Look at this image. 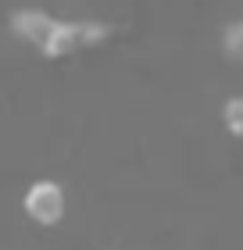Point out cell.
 Returning <instances> with one entry per match:
<instances>
[{
	"label": "cell",
	"mask_w": 243,
	"mask_h": 250,
	"mask_svg": "<svg viewBox=\"0 0 243 250\" xmlns=\"http://www.w3.org/2000/svg\"><path fill=\"white\" fill-rule=\"evenodd\" d=\"M222 50H225V58L233 64H243V18H236V21H229V25H225Z\"/></svg>",
	"instance_id": "obj_4"
},
{
	"label": "cell",
	"mask_w": 243,
	"mask_h": 250,
	"mask_svg": "<svg viewBox=\"0 0 243 250\" xmlns=\"http://www.w3.org/2000/svg\"><path fill=\"white\" fill-rule=\"evenodd\" d=\"M222 125L233 140H243V93H233L222 104Z\"/></svg>",
	"instance_id": "obj_3"
},
{
	"label": "cell",
	"mask_w": 243,
	"mask_h": 250,
	"mask_svg": "<svg viewBox=\"0 0 243 250\" xmlns=\"http://www.w3.org/2000/svg\"><path fill=\"white\" fill-rule=\"evenodd\" d=\"M57 25H61V18L47 15V11H15V18H11V32L22 43H29L32 50H40L43 58L57 36Z\"/></svg>",
	"instance_id": "obj_2"
},
{
	"label": "cell",
	"mask_w": 243,
	"mask_h": 250,
	"mask_svg": "<svg viewBox=\"0 0 243 250\" xmlns=\"http://www.w3.org/2000/svg\"><path fill=\"white\" fill-rule=\"evenodd\" d=\"M22 211H25V218L32 225L54 229L68 214V193L57 179H32L25 186V193H22Z\"/></svg>",
	"instance_id": "obj_1"
}]
</instances>
